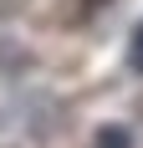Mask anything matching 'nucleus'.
Wrapping results in <instances>:
<instances>
[{
  "mask_svg": "<svg viewBox=\"0 0 143 148\" xmlns=\"http://www.w3.org/2000/svg\"><path fill=\"white\" fill-rule=\"evenodd\" d=\"M46 112H51L46 102H15V107H5V112H0V138L10 133V143H0V148H41V138H46L51 123H36V118H46Z\"/></svg>",
  "mask_w": 143,
  "mask_h": 148,
  "instance_id": "f257e3e1",
  "label": "nucleus"
},
{
  "mask_svg": "<svg viewBox=\"0 0 143 148\" xmlns=\"http://www.w3.org/2000/svg\"><path fill=\"white\" fill-rule=\"evenodd\" d=\"M92 148H133V128H123V123H107V128H97Z\"/></svg>",
  "mask_w": 143,
  "mask_h": 148,
  "instance_id": "f03ea898",
  "label": "nucleus"
},
{
  "mask_svg": "<svg viewBox=\"0 0 143 148\" xmlns=\"http://www.w3.org/2000/svg\"><path fill=\"white\" fill-rule=\"evenodd\" d=\"M128 66H133V72H143V21L133 26V46H128Z\"/></svg>",
  "mask_w": 143,
  "mask_h": 148,
  "instance_id": "7ed1b4c3",
  "label": "nucleus"
},
{
  "mask_svg": "<svg viewBox=\"0 0 143 148\" xmlns=\"http://www.w3.org/2000/svg\"><path fill=\"white\" fill-rule=\"evenodd\" d=\"M107 0H77V15H87V10H102Z\"/></svg>",
  "mask_w": 143,
  "mask_h": 148,
  "instance_id": "20e7f679",
  "label": "nucleus"
}]
</instances>
